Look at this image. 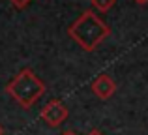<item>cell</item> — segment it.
Instances as JSON below:
<instances>
[{
	"instance_id": "obj_2",
	"label": "cell",
	"mask_w": 148,
	"mask_h": 135,
	"mask_svg": "<svg viewBox=\"0 0 148 135\" xmlns=\"http://www.w3.org/2000/svg\"><path fill=\"white\" fill-rule=\"evenodd\" d=\"M6 92L23 109H30L45 94V83L32 69L25 68L6 84Z\"/></svg>"
},
{
	"instance_id": "obj_10",
	"label": "cell",
	"mask_w": 148,
	"mask_h": 135,
	"mask_svg": "<svg viewBox=\"0 0 148 135\" xmlns=\"http://www.w3.org/2000/svg\"><path fill=\"white\" fill-rule=\"evenodd\" d=\"M0 135H4V128H2V126H0Z\"/></svg>"
},
{
	"instance_id": "obj_7",
	"label": "cell",
	"mask_w": 148,
	"mask_h": 135,
	"mask_svg": "<svg viewBox=\"0 0 148 135\" xmlns=\"http://www.w3.org/2000/svg\"><path fill=\"white\" fill-rule=\"evenodd\" d=\"M88 135H105V133H103V132H99V130H92V132L88 133Z\"/></svg>"
},
{
	"instance_id": "obj_4",
	"label": "cell",
	"mask_w": 148,
	"mask_h": 135,
	"mask_svg": "<svg viewBox=\"0 0 148 135\" xmlns=\"http://www.w3.org/2000/svg\"><path fill=\"white\" fill-rule=\"evenodd\" d=\"M90 90L94 92V96L96 98H99V99H109L112 94L116 92V83L111 79L109 75H99V77H96L94 81H92V84H90Z\"/></svg>"
},
{
	"instance_id": "obj_3",
	"label": "cell",
	"mask_w": 148,
	"mask_h": 135,
	"mask_svg": "<svg viewBox=\"0 0 148 135\" xmlns=\"http://www.w3.org/2000/svg\"><path fill=\"white\" fill-rule=\"evenodd\" d=\"M68 114H69L68 107H66L62 101H58V99H53V101H49L47 105L41 109L40 116H41V120H43L47 126L56 128V126H60L62 122H66Z\"/></svg>"
},
{
	"instance_id": "obj_9",
	"label": "cell",
	"mask_w": 148,
	"mask_h": 135,
	"mask_svg": "<svg viewBox=\"0 0 148 135\" xmlns=\"http://www.w3.org/2000/svg\"><path fill=\"white\" fill-rule=\"evenodd\" d=\"M62 135H77V133H75V132H64Z\"/></svg>"
},
{
	"instance_id": "obj_1",
	"label": "cell",
	"mask_w": 148,
	"mask_h": 135,
	"mask_svg": "<svg viewBox=\"0 0 148 135\" xmlns=\"http://www.w3.org/2000/svg\"><path fill=\"white\" fill-rule=\"evenodd\" d=\"M68 36L83 51L92 53L111 36V26L92 10H86L77 17V21L68 28Z\"/></svg>"
},
{
	"instance_id": "obj_8",
	"label": "cell",
	"mask_w": 148,
	"mask_h": 135,
	"mask_svg": "<svg viewBox=\"0 0 148 135\" xmlns=\"http://www.w3.org/2000/svg\"><path fill=\"white\" fill-rule=\"evenodd\" d=\"M135 2H137L139 6H145V4H148V0H135Z\"/></svg>"
},
{
	"instance_id": "obj_5",
	"label": "cell",
	"mask_w": 148,
	"mask_h": 135,
	"mask_svg": "<svg viewBox=\"0 0 148 135\" xmlns=\"http://www.w3.org/2000/svg\"><path fill=\"white\" fill-rule=\"evenodd\" d=\"M90 4H92L94 10L99 11V13H107V11L116 4V0H90Z\"/></svg>"
},
{
	"instance_id": "obj_6",
	"label": "cell",
	"mask_w": 148,
	"mask_h": 135,
	"mask_svg": "<svg viewBox=\"0 0 148 135\" xmlns=\"http://www.w3.org/2000/svg\"><path fill=\"white\" fill-rule=\"evenodd\" d=\"M10 2H11V6H15L17 10H25L32 0H10Z\"/></svg>"
}]
</instances>
